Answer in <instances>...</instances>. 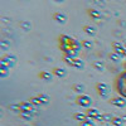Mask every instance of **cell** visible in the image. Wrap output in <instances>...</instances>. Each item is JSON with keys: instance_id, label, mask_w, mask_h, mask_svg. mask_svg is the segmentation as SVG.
I'll return each mask as SVG.
<instances>
[{"instance_id": "obj_1", "label": "cell", "mask_w": 126, "mask_h": 126, "mask_svg": "<svg viewBox=\"0 0 126 126\" xmlns=\"http://www.w3.org/2000/svg\"><path fill=\"white\" fill-rule=\"evenodd\" d=\"M49 96L47 94H39L37 97H32L30 98V102L33 105H37V106H40V105H48L49 103Z\"/></svg>"}, {"instance_id": "obj_2", "label": "cell", "mask_w": 126, "mask_h": 126, "mask_svg": "<svg viewBox=\"0 0 126 126\" xmlns=\"http://www.w3.org/2000/svg\"><path fill=\"white\" fill-rule=\"evenodd\" d=\"M64 61L68 63V64H71L72 67H75V68H78V69H83V68H85V62L81 61V59L66 57V58H64Z\"/></svg>"}, {"instance_id": "obj_3", "label": "cell", "mask_w": 126, "mask_h": 126, "mask_svg": "<svg viewBox=\"0 0 126 126\" xmlns=\"http://www.w3.org/2000/svg\"><path fill=\"white\" fill-rule=\"evenodd\" d=\"M16 61L18 59H16V57L14 54H8V56H5V57L1 58L0 63H4L5 66H8L9 68H12V67H14L16 64Z\"/></svg>"}, {"instance_id": "obj_4", "label": "cell", "mask_w": 126, "mask_h": 126, "mask_svg": "<svg viewBox=\"0 0 126 126\" xmlns=\"http://www.w3.org/2000/svg\"><path fill=\"white\" fill-rule=\"evenodd\" d=\"M77 103L81 105L82 107H90L92 105V100H91V97L87 96V94H82V96H79L77 98Z\"/></svg>"}, {"instance_id": "obj_5", "label": "cell", "mask_w": 126, "mask_h": 126, "mask_svg": "<svg viewBox=\"0 0 126 126\" xmlns=\"http://www.w3.org/2000/svg\"><path fill=\"white\" fill-rule=\"evenodd\" d=\"M97 90H98L100 94H101L103 98L106 97V94L110 92V87H109V85H106V83H103V82L97 83Z\"/></svg>"}, {"instance_id": "obj_6", "label": "cell", "mask_w": 126, "mask_h": 126, "mask_svg": "<svg viewBox=\"0 0 126 126\" xmlns=\"http://www.w3.org/2000/svg\"><path fill=\"white\" fill-rule=\"evenodd\" d=\"M53 19L56 20L57 23H59V24H66L67 20H68V16L64 13H54Z\"/></svg>"}, {"instance_id": "obj_7", "label": "cell", "mask_w": 126, "mask_h": 126, "mask_svg": "<svg viewBox=\"0 0 126 126\" xmlns=\"http://www.w3.org/2000/svg\"><path fill=\"white\" fill-rule=\"evenodd\" d=\"M111 105H113V106H116V107H126V100L122 98V97H116V98H112L111 101Z\"/></svg>"}, {"instance_id": "obj_8", "label": "cell", "mask_w": 126, "mask_h": 126, "mask_svg": "<svg viewBox=\"0 0 126 126\" xmlns=\"http://www.w3.org/2000/svg\"><path fill=\"white\" fill-rule=\"evenodd\" d=\"M83 30H85V33H86L87 35H91V37H93V35L97 34V28L94 27V25H85Z\"/></svg>"}, {"instance_id": "obj_9", "label": "cell", "mask_w": 126, "mask_h": 126, "mask_svg": "<svg viewBox=\"0 0 126 126\" xmlns=\"http://www.w3.org/2000/svg\"><path fill=\"white\" fill-rule=\"evenodd\" d=\"M113 49H115V52H116V53H119L121 57H122V56L126 57V48H124L120 43H117V42H115V43H113Z\"/></svg>"}, {"instance_id": "obj_10", "label": "cell", "mask_w": 126, "mask_h": 126, "mask_svg": "<svg viewBox=\"0 0 126 126\" xmlns=\"http://www.w3.org/2000/svg\"><path fill=\"white\" fill-rule=\"evenodd\" d=\"M53 73H54V76H57L59 78H64L67 76V71L64 68H56Z\"/></svg>"}, {"instance_id": "obj_11", "label": "cell", "mask_w": 126, "mask_h": 126, "mask_svg": "<svg viewBox=\"0 0 126 126\" xmlns=\"http://www.w3.org/2000/svg\"><path fill=\"white\" fill-rule=\"evenodd\" d=\"M86 90V86L82 85V83H76V85H73V91L77 92V93H83Z\"/></svg>"}, {"instance_id": "obj_12", "label": "cell", "mask_w": 126, "mask_h": 126, "mask_svg": "<svg viewBox=\"0 0 126 126\" xmlns=\"http://www.w3.org/2000/svg\"><path fill=\"white\" fill-rule=\"evenodd\" d=\"M8 73H9V67L5 66L4 63H0V76L4 78L8 76Z\"/></svg>"}, {"instance_id": "obj_13", "label": "cell", "mask_w": 126, "mask_h": 126, "mask_svg": "<svg viewBox=\"0 0 126 126\" xmlns=\"http://www.w3.org/2000/svg\"><path fill=\"white\" fill-rule=\"evenodd\" d=\"M73 117H75V120H77V121H86V119L88 117L87 116V113H82V112H76L75 115H73Z\"/></svg>"}, {"instance_id": "obj_14", "label": "cell", "mask_w": 126, "mask_h": 126, "mask_svg": "<svg viewBox=\"0 0 126 126\" xmlns=\"http://www.w3.org/2000/svg\"><path fill=\"white\" fill-rule=\"evenodd\" d=\"M39 77L42 78V79H44V81H47V82H49V81H52V78H53V76H52V73H49V72H40L39 73Z\"/></svg>"}, {"instance_id": "obj_15", "label": "cell", "mask_w": 126, "mask_h": 126, "mask_svg": "<svg viewBox=\"0 0 126 126\" xmlns=\"http://www.w3.org/2000/svg\"><path fill=\"white\" fill-rule=\"evenodd\" d=\"M98 115H100V111H98L97 109H90V110L87 111V116L91 117V119H93V120L96 119Z\"/></svg>"}, {"instance_id": "obj_16", "label": "cell", "mask_w": 126, "mask_h": 126, "mask_svg": "<svg viewBox=\"0 0 126 126\" xmlns=\"http://www.w3.org/2000/svg\"><path fill=\"white\" fill-rule=\"evenodd\" d=\"M20 28H22L24 32H29V30L32 29V23L23 20V22H20Z\"/></svg>"}, {"instance_id": "obj_17", "label": "cell", "mask_w": 126, "mask_h": 126, "mask_svg": "<svg viewBox=\"0 0 126 126\" xmlns=\"http://www.w3.org/2000/svg\"><path fill=\"white\" fill-rule=\"evenodd\" d=\"M111 124H112L113 126H122L125 122L122 121V119H121V117H113V120L111 121Z\"/></svg>"}, {"instance_id": "obj_18", "label": "cell", "mask_w": 126, "mask_h": 126, "mask_svg": "<svg viewBox=\"0 0 126 126\" xmlns=\"http://www.w3.org/2000/svg\"><path fill=\"white\" fill-rule=\"evenodd\" d=\"M90 14H91V16H92V18H94V19H100V18H101V14H100L98 10L91 9V10H90Z\"/></svg>"}, {"instance_id": "obj_19", "label": "cell", "mask_w": 126, "mask_h": 126, "mask_svg": "<svg viewBox=\"0 0 126 126\" xmlns=\"http://www.w3.org/2000/svg\"><path fill=\"white\" fill-rule=\"evenodd\" d=\"M110 58H111V61L116 62V63L121 61V56H120L119 53H116V52H115V53H112V54H110Z\"/></svg>"}, {"instance_id": "obj_20", "label": "cell", "mask_w": 126, "mask_h": 126, "mask_svg": "<svg viewBox=\"0 0 126 126\" xmlns=\"http://www.w3.org/2000/svg\"><path fill=\"white\" fill-rule=\"evenodd\" d=\"M93 67L96 68L97 71H103V69H105L102 62H93Z\"/></svg>"}, {"instance_id": "obj_21", "label": "cell", "mask_w": 126, "mask_h": 126, "mask_svg": "<svg viewBox=\"0 0 126 126\" xmlns=\"http://www.w3.org/2000/svg\"><path fill=\"white\" fill-rule=\"evenodd\" d=\"M82 46L85 47L86 49H91L93 47V43H92V42H90V40H83L82 42Z\"/></svg>"}, {"instance_id": "obj_22", "label": "cell", "mask_w": 126, "mask_h": 126, "mask_svg": "<svg viewBox=\"0 0 126 126\" xmlns=\"http://www.w3.org/2000/svg\"><path fill=\"white\" fill-rule=\"evenodd\" d=\"M102 116H103V121H106V122H111L113 120V116L110 115V113H105V115H102Z\"/></svg>"}, {"instance_id": "obj_23", "label": "cell", "mask_w": 126, "mask_h": 126, "mask_svg": "<svg viewBox=\"0 0 126 126\" xmlns=\"http://www.w3.org/2000/svg\"><path fill=\"white\" fill-rule=\"evenodd\" d=\"M0 44H1V49H4V50H5V49H8V47H9V44H10V43H9L8 40L3 39L1 42H0Z\"/></svg>"}, {"instance_id": "obj_24", "label": "cell", "mask_w": 126, "mask_h": 126, "mask_svg": "<svg viewBox=\"0 0 126 126\" xmlns=\"http://www.w3.org/2000/svg\"><path fill=\"white\" fill-rule=\"evenodd\" d=\"M9 109L13 111H16V112H20V105H10Z\"/></svg>"}, {"instance_id": "obj_25", "label": "cell", "mask_w": 126, "mask_h": 126, "mask_svg": "<svg viewBox=\"0 0 126 126\" xmlns=\"http://www.w3.org/2000/svg\"><path fill=\"white\" fill-rule=\"evenodd\" d=\"M81 126H94V124L92 121H90V120H86V121H83L81 124Z\"/></svg>"}, {"instance_id": "obj_26", "label": "cell", "mask_w": 126, "mask_h": 126, "mask_svg": "<svg viewBox=\"0 0 126 126\" xmlns=\"http://www.w3.org/2000/svg\"><path fill=\"white\" fill-rule=\"evenodd\" d=\"M120 117H121V119H122V121L126 124V115H122V116H120Z\"/></svg>"}, {"instance_id": "obj_27", "label": "cell", "mask_w": 126, "mask_h": 126, "mask_svg": "<svg viewBox=\"0 0 126 126\" xmlns=\"http://www.w3.org/2000/svg\"><path fill=\"white\" fill-rule=\"evenodd\" d=\"M54 1H57V3H63L64 0H54Z\"/></svg>"}, {"instance_id": "obj_28", "label": "cell", "mask_w": 126, "mask_h": 126, "mask_svg": "<svg viewBox=\"0 0 126 126\" xmlns=\"http://www.w3.org/2000/svg\"><path fill=\"white\" fill-rule=\"evenodd\" d=\"M111 126H113V125H111Z\"/></svg>"}]
</instances>
